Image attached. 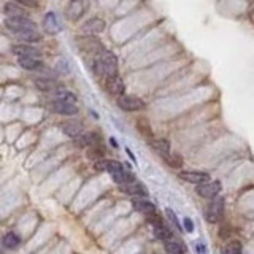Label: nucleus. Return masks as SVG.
Segmentation results:
<instances>
[{
    "mask_svg": "<svg viewBox=\"0 0 254 254\" xmlns=\"http://www.w3.org/2000/svg\"><path fill=\"white\" fill-rule=\"evenodd\" d=\"M94 71L100 76L111 78L118 75V59L113 53L103 50L94 59Z\"/></svg>",
    "mask_w": 254,
    "mask_h": 254,
    "instance_id": "f257e3e1",
    "label": "nucleus"
},
{
    "mask_svg": "<svg viewBox=\"0 0 254 254\" xmlns=\"http://www.w3.org/2000/svg\"><path fill=\"white\" fill-rule=\"evenodd\" d=\"M99 165H100L99 169L107 170L111 175L113 181H116L118 185H121V186L126 185V183H130V181L135 180L133 175L129 170H127L121 162H118V161H103Z\"/></svg>",
    "mask_w": 254,
    "mask_h": 254,
    "instance_id": "f03ea898",
    "label": "nucleus"
},
{
    "mask_svg": "<svg viewBox=\"0 0 254 254\" xmlns=\"http://www.w3.org/2000/svg\"><path fill=\"white\" fill-rule=\"evenodd\" d=\"M5 26L14 32L16 35L22 34V32H29V30H37L35 22L26 18V16H19V18H6L5 19Z\"/></svg>",
    "mask_w": 254,
    "mask_h": 254,
    "instance_id": "7ed1b4c3",
    "label": "nucleus"
},
{
    "mask_svg": "<svg viewBox=\"0 0 254 254\" xmlns=\"http://www.w3.org/2000/svg\"><path fill=\"white\" fill-rule=\"evenodd\" d=\"M205 216L208 222H219L224 216V198H214L208 203L206 206V211H205Z\"/></svg>",
    "mask_w": 254,
    "mask_h": 254,
    "instance_id": "20e7f679",
    "label": "nucleus"
},
{
    "mask_svg": "<svg viewBox=\"0 0 254 254\" xmlns=\"http://www.w3.org/2000/svg\"><path fill=\"white\" fill-rule=\"evenodd\" d=\"M221 189H222L221 181H206L203 185H198L195 190L200 197L214 200V198H218V194L221 192Z\"/></svg>",
    "mask_w": 254,
    "mask_h": 254,
    "instance_id": "39448f33",
    "label": "nucleus"
},
{
    "mask_svg": "<svg viewBox=\"0 0 254 254\" xmlns=\"http://www.w3.org/2000/svg\"><path fill=\"white\" fill-rule=\"evenodd\" d=\"M118 107L124 111H140L145 108V102L135 95H123L118 99Z\"/></svg>",
    "mask_w": 254,
    "mask_h": 254,
    "instance_id": "423d86ee",
    "label": "nucleus"
},
{
    "mask_svg": "<svg viewBox=\"0 0 254 254\" xmlns=\"http://www.w3.org/2000/svg\"><path fill=\"white\" fill-rule=\"evenodd\" d=\"M178 177L188 183H194V185H203V183L210 181V175L200 170H183L178 173Z\"/></svg>",
    "mask_w": 254,
    "mask_h": 254,
    "instance_id": "0eeeda50",
    "label": "nucleus"
},
{
    "mask_svg": "<svg viewBox=\"0 0 254 254\" xmlns=\"http://www.w3.org/2000/svg\"><path fill=\"white\" fill-rule=\"evenodd\" d=\"M61 129L62 132L68 135L71 138H78L81 137V132H83V123L78 121V119H68V121L62 123L61 124Z\"/></svg>",
    "mask_w": 254,
    "mask_h": 254,
    "instance_id": "6e6552de",
    "label": "nucleus"
},
{
    "mask_svg": "<svg viewBox=\"0 0 254 254\" xmlns=\"http://www.w3.org/2000/svg\"><path fill=\"white\" fill-rule=\"evenodd\" d=\"M43 27L45 30L48 32V34H59V32L62 30V26H61V21H59V16L56 14L54 11H50L45 14L43 18Z\"/></svg>",
    "mask_w": 254,
    "mask_h": 254,
    "instance_id": "1a4fd4ad",
    "label": "nucleus"
},
{
    "mask_svg": "<svg viewBox=\"0 0 254 254\" xmlns=\"http://www.w3.org/2000/svg\"><path fill=\"white\" fill-rule=\"evenodd\" d=\"M123 192L129 194V195H135V197H146L148 195V189L143 183L133 180L130 183H126V185L121 186Z\"/></svg>",
    "mask_w": 254,
    "mask_h": 254,
    "instance_id": "9d476101",
    "label": "nucleus"
},
{
    "mask_svg": "<svg viewBox=\"0 0 254 254\" xmlns=\"http://www.w3.org/2000/svg\"><path fill=\"white\" fill-rule=\"evenodd\" d=\"M51 110L54 113L62 115V116H75L78 115V107L76 105H71V103H65V102H59V100H54L51 103Z\"/></svg>",
    "mask_w": 254,
    "mask_h": 254,
    "instance_id": "9b49d317",
    "label": "nucleus"
},
{
    "mask_svg": "<svg viewBox=\"0 0 254 254\" xmlns=\"http://www.w3.org/2000/svg\"><path fill=\"white\" fill-rule=\"evenodd\" d=\"M107 89L111 95H118V99L119 97H123L124 95V91H126V87H124V81H123V78L121 76H111V78H107Z\"/></svg>",
    "mask_w": 254,
    "mask_h": 254,
    "instance_id": "f8f14e48",
    "label": "nucleus"
},
{
    "mask_svg": "<svg viewBox=\"0 0 254 254\" xmlns=\"http://www.w3.org/2000/svg\"><path fill=\"white\" fill-rule=\"evenodd\" d=\"M132 205H133L135 210L143 213V214H146V216L156 213V205L153 202L146 200L145 197H135V198H132Z\"/></svg>",
    "mask_w": 254,
    "mask_h": 254,
    "instance_id": "ddd939ff",
    "label": "nucleus"
},
{
    "mask_svg": "<svg viewBox=\"0 0 254 254\" xmlns=\"http://www.w3.org/2000/svg\"><path fill=\"white\" fill-rule=\"evenodd\" d=\"M11 51H13V54H16L18 56L19 59H22V58H34V59H37V56H40V51L38 50H35L34 46H30V45H14L13 48H11Z\"/></svg>",
    "mask_w": 254,
    "mask_h": 254,
    "instance_id": "4468645a",
    "label": "nucleus"
},
{
    "mask_svg": "<svg viewBox=\"0 0 254 254\" xmlns=\"http://www.w3.org/2000/svg\"><path fill=\"white\" fill-rule=\"evenodd\" d=\"M103 30H105V21L100 19V18H92L83 26V32L84 34H89V35L100 34V32H103Z\"/></svg>",
    "mask_w": 254,
    "mask_h": 254,
    "instance_id": "2eb2a0df",
    "label": "nucleus"
},
{
    "mask_svg": "<svg viewBox=\"0 0 254 254\" xmlns=\"http://www.w3.org/2000/svg\"><path fill=\"white\" fill-rule=\"evenodd\" d=\"M84 10H86V5L83 2H70L65 10L67 18L71 21H78L84 14Z\"/></svg>",
    "mask_w": 254,
    "mask_h": 254,
    "instance_id": "dca6fc26",
    "label": "nucleus"
},
{
    "mask_svg": "<svg viewBox=\"0 0 254 254\" xmlns=\"http://www.w3.org/2000/svg\"><path fill=\"white\" fill-rule=\"evenodd\" d=\"M34 84H35V87L37 89H40V91H58L59 87H58V83L54 81V79H51V78H46V76H42V78H38V79H35L34 81Z\"/></svg>",
    "mask_w": 254,
    "mask_h": 254,
    "instance_id": "f3484780",
    "label": "nucleus"
},
{
    "mask_svg": "<svg viewBox=\"0 0 254 254\" xmlns=\"http://www.w3.org/2000/svg\"><path fill=\"white\" fill-rule=\"evenodd\" d=\"M54 97H56V100L71 103V105H75V102L78 100L76 95L73 92H70L68 89H65V87H59V89L54 92Z\"/></svg>",
    "mask_w": 254,
    "mask_h": 254,
    "instance_id": "a211bd4d",
    "label": "nucleus"
},
{
    "mask_svg": "<svg viewBox=\"0 0 254 254\" xmlns=\"http://www.w3.org/2000/svg\"><path fill=\"white\" fill-rule=\"evenodd\" d=\"M154 229V235L157 240H161L164 243H169L172 242V238H173V234H172V230L167 227L165 224H161V226H157V227H153Z\"/></svg>",
    "mask_w": 254,
    "mask_h": 254,
    "instance_id": "6ab92c4d",
    "label": "nucleus"
},
{
    "mask_svg": "<svg viewBox=\"0 0 254 254\" xmlns=\"http://www.w3.org/2000/svg\"><path fill=\"white\" fill-rule=\"evenodd\" d=\"M3 13L6 14V18H19V16H24V10L19 3H13L8 2L3 5Z\"/></svg>",
    "mask_w": 254,
    "mask_h": 254,
    "instance_id": "aec40b11",
    "label": "nucleus"
},
{
    "mask_svg": "<svg viewBox=\"0 0 254 254\" xmlns=\"http://www.w3.org/2000/svg\"><path fill=\"white\" fill-rule=\"evenodd\" d=\"M3 246L6 250H16L18 246L21 245V238L18 234H14V232H8L5 237H3Z\"/></svg>",
    "mask_w": 254,
    "mask_h": 254,
    "instance_id": "412c9836",
    "label": "nucleus"
},
{
    "mask_svg": "<svg viewBox=\"0 0 254 254\" xmlns=\"http://www.w3.org/2000/svg\"><path fill=\"white\" fill-rule=\"evenodd\" d=\"M165 251L169 254H186V246L183 242L178 240H172L169 243H165Z\"/></svg>",
    "mask_w": 254,
    "mask_h": 254,
    "instance_id": "4be33fe9",
    "label": "nucleus"
},
{
    "mask_svg": "<svg viewBox=\"0 0 254 254\" xmlns=\"http://www.w3.org/2000/svg\"><path fill=\"white\" fill-rule=\"evenodd\" d=\"M151 146H153L159 154H162L164 157L170 154V143H169V140H165V138L154 140L153 143H151Z\"/></svg>",
    "mask_w": 254,
    "mask_h": 254,
    "instance_id": "5701e85b",
    "label": "nucleus"
},
{
    "mask_svg": "<svg viewBox=\"0 0 254 254\" xmlns=\"http://www.w3.org/2000/svg\"><path fill=\"white\" fill-rule=\"evenodd\" d=\"M16 37H18V40H21V42H22L24 45L32 43V42H42V35H40L37 30L22 32V34H18Z\"/></svg>",
    "mask_w": 254,
    "mask_h": 254,
    "instance_id": "b1692460",
    "label": "nucleus"
},
{
    "mask_svg": "<svg viewBox=\"0 0 254 254\" xmlns=\"http://www.w3.org/2000/svg\"><path fill=\"white\" fill-rule=\"evenodd\" d=\"M21 68L24 70H38L42 68V62L38 59H34V58H22V59H18Z\"/></svg>",
    "mask_w": 254,
    "mask_h": 254,
    "instance_id": "393cba45",
    "label": "nucleus"
},
{
    "mask_svg": "<svg viewBox=\"0 0 254 254\" xmlns=\"http://www.w3.org/2000/svg\"><path fill=\"white\" fill-rule=\"evenodd\" d=\"M100 140V137L97 133H87V135H81V137H78L75 140V143H78V145H81V146H87V145H97Z\"/></svg>",
    "mask_w": 254,
    "mask_h": 254,
    "instance_id": "a878e982",
    "label": "nucleus"
},
{
    "mask_svg": "<svg viewBox=\"0 0 254 254\" xmlns=\"http://www.w3.org/2000/svg\"><path fill=\"white\" fill-rule=\"evenodd\" d=\"M164 159H165V162L172 167V169H181V167L185 165V159H183L177 153H170L169 156H165Z\"/></svg>",
    "mask_w": 254,
    "mask_h": 254,
    "instance_id": "bb28decb",
    "label": "nucleus"
},
{
    "mask_svg": "<svg viewBox=\"0 0 254 254\" xmlns=\"http://www.w3.org/2000/svg\"><path fill=\"white\" fill-rule=\"evenodd\" d=\"M221 254H243V248L240 242H230L222 248Z\"/></svg>",
    "mask_w": 254,
    "mask_h": 254,
    "instance_id": "cd10ccee",
    "label": "nucleus"
},
{
    "mask_svg": "<svg viewBox=\"0 0 254 254\" xmlns=\"http://www.w3.org/2000/svg\"><path fill=\"white\" fill-rule=\"evenodd\" d=\"M165 214H167V218H169L170 221H172V224L177 227L178 230H181V224H180V221H178V216L175 214V211L172 210V208H167L165 210Z\"/></svg>",
    "mask_w": 254,
    "mask_h": 254,
    "instance_id": "c85d7f7f",
    "label": "nucleus"
},
{
    "mask_svg": "<svg viewBox=\"0 0 254 254\" xmlns=\"http://www.w3.org/2000/svg\"><path fill=\"white\" fill-rule=\"evenodd\" d=\"M148 221H149V224H153V227H157V226L164 224V222H162V218L159 216L157 213H153V214H149V216H148Z\"/></svg>",
    "mask_w": 254,
    "mask_h": 254,
    "instance_id": "c756f323",
    "label": "nucleus"
},
{
    "mask_svg": "<svg viewBox=\"0 0 254 254\" xmlns=\"http://www.w3.org/2000/svg\"><path fill=\"white\" fill-rule=\"evenodd\" d=\"M137 126H138V130L141 132V133H145V135H151V130L148 129V123L145 121V119H138L137 121Z\"/></svg>",
    "mask_w": 254,
    "mask_h": 254,
    "instance_id": "7c9ffc66",
    "label": "nucleus"
},
{
    "mask_svg": "<svg viewBox=\"0 0 254 254\" xmlns=\"http://www.w3.org/2000/svg\"><path fill=\"white\" fill-rule=\"evenodd\" d=\"M58 70L61 71V73H68L70 71V67H68V62L65 59H61L58 62Z\"/></svg>",
    "mask_w": 254,
    "mask_h": 254,
    "instance_id": "2f4dec72",
    "label": "nucleus"
},
{
    "mask_svg": "<svg viewBox=\"0 0 254 254\" xmlns=\"http://www.w3.org/2000/svg\"><path fill=\"white\" fill-rule=\"evenodd\" d=\"M185 230H186V232H194V222L192 221H190L189 218H185Z\"/></svg>",
    "mask_w": 254,
    "mask_h": 254,
    "instance_id": "473e14b6",
    "label": "nucleus"
},
{
    "mask_svg": "<svg viewBox=\"0 0 254 254\" xmlns=\"http://www.w3.org/2000/svg\"><path fill=\"white\" fill-rule=\"evenodd\" d=\"M195 248H197V253H198V254H206V253H208V250H206V246H205L202 242H197Z\"/></svg>",
    "mask_w": 254,
    "mask_h": 254,
    "instance_id": "72a5a7b5",
    "label": "nucleus"
},
{
    "mask_svg": "<svg viewBox=\"0 0 254 254\" xmlns=\"http://www.w3.org/2000/svg\"><path fill=\"white\" fill-rule=\"evenodd\" d=\"M126 153H127V154H129V156H130V159H132V161H135V156L132 154V151H130L129 148H127V149H126Z\"/></svg>",
    "mask_w": 254,
    "mask_h": 254,
    "instance_id": "f704fd0d",
    "label": "nucleus"
},
{
    "mask_svg": "<svg viewBox=\"0 0 254 254\" xmlns=\"http://www.w3.org/2000/svg\"><path fill=\"white\" fill-rule=\"evenodd\" d=\"M110 141H111V145H113L115 148H118V141L115 138H110Z\"/></svg>",
    "mask_w": 254,
    "mask_h": 254,
    "instance_id": "c9c22d12",
    "label": "nucleus"
}]
</instances>
